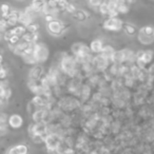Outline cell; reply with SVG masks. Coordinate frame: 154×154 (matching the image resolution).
<instances>
[{
  "mask_svg": "<svg viewBox=\"0 0 154 154\" xmlns=\"http://www.w3.org/2000/svg\"><path fill=\"white\" fill-rule=\"evenodd\" d=\"M7 154H17V153H16L15 147H14V148H12V149H10L9 151H7Z\"/></svg>",
  "mask_w": 154,
  "mask_h": 154,
  "instance_id": "cell-28",
  "label": "cell"
},
{
  "mask_svg": "<svg viewBox=\"0 0 154 154\" xmlns=\"http://www.w3.org/2000/svg\"><path fill=\"white\" fill-rule=\"evenodd\" d=\"M7 77V71L4 69H0V79H4Z\"/></svg>",
  "mask_w": 154,
  "mask_h": 154,
  "instance_id": "cell-26",
  "label": "cell"
},
{
  "mask_svg": "<svg viewBox=\"0 0 154 154\" xmlns=\"http://www.w3.org/2000/svg\"><path fill=\"white\" fill-rule=\"evenodd\" d=\"M0 10H1V14H2L3 18H7V16H9V14L11 13V9H10V7L7 4H2L1 5V7H0Z\"/></svg>",
  "mask_w": 154,
  "mask_h": 154,
  "instance_id": "cell-18",
  "label": "cell"
},
{
  "mask_svg": "<svg viewBox=\"0 0 154 154\" xmlns=\"http://www.w3.org/2000/svg\"><path fill=\"white\" fill-rule=\"evenodd\" d=\"M5 127V119H4V116H0V129H3Z\"/></svg>",
  "mask_w": 154,
  "mask_h": 154,
  "instance_id": "cell-27",
  "label": "cell"
},
{
  "mask_svg": "<svg viewBox=\"0 0 154 154\" xmlns=\"http://www.w3.org/2000/svg\"><path fill=\"white\" fill-rule=\"evenodd\" d=\"M138 39L144 45H149L154 40V28L153 27H144L139 30Z\"/></svg>",
  "mask_w": 154,
  "mask_h": 154,
  "instance_id": "cell-2",
  "label": "cell"
},
{
  "mask_svg": "<svg viewBox=\"0 0 154 154\" xmlns=\"http://www.w3.org/2000/svg\"><path fill=\"white\" fill-rule=\"evenodd\" d=\"M22 117L20 115H18V114H13L11 115L9 118V125L11 126L13 129H18V128H20L22 126Z\"/></svg>",
  "mask_w": 154,
  "mask_h": 154,
  "instance_id": "cell-8",
  "label": "cell"
},
{
  "mask_svg": "<svg viewBox=\"0 0 154 154\" xmlns=\"http://www.w3.org/2000/svg\"><path fill=\"white\" fill-rule=\"evenodd\" d=\"M7 28H9V25H7V19H5V18L1 19V20H0V32H5Z\"/></svg>",
  "mask_w": 154,
  "mask_h": 154,
  "instance_id": "cell-22",
  "label": "cell"
},
{
  "mask_svg": "<svg viewBox=\"0 0 154 154\" xmlns=\"http://www.w3.org/2000/svg\"><path fill=\"white\" fill-rule=\"evenodd\" d=\"M123 29L125 30L126 34H128L129 36H134L135 34H136V28L134 27L133 25H130V23H123Z\"/></svg>",
  "mask_w": 154,
  "mask_h": 154,
  "instance_id": "cell-12",
  "label": "cell"
},
{
  "mask_svg": "<svg viewBox=\"0 0 154 154\" xmlns=\"http://www.w3.org/2000/svg\"><path fill=\"white\" fill-rule=\"evenodd\" d=\"M2 60H3V58H2V56L0 55V65H1V62H2Z\"/></svg>",
  "mask_w": 154,
  "mask_h": 154,
  "instance_id": "cell-29",
  "label": "cell"
},
{
  "mask_svg": "<svg viewBox=\"0 0 154 154\" xmlns=\"http://www.w3.org/2000/svg\"><path fill=\"white\" fill-rule=\"evenodd\" d=\"M103 41L99 40V39H95V40L92 41L91 45H90V50H91V52H93V53L100 54L101 51H103Z\"/></svg>",
  "mask_w": 154,
  "mask_h": 154,
  "instance_id": "cell-9",
  "label": "cell"
},
{
  "mask_svg": "<svg viewBox=\"0 0 154 154\" xmlns=\"http://www.w3.org/2000/svg\"><path fill=\"white\" fill-rule=\"evenodd\" d=\"M34 57L36 59V62H43L47 60L49 56V50L45 47V43H34Z\"/></svg>",
  "mask_w": 154,
  "mask_h": 154,
  "instance_id": "cell-1",
  "label": "cell"
},
{
  "mask_svg": "<svg viewBox=\"0 0 154 154\" xmlns=\"http://www.w3.org/2000/svg\"><path fill=\"white\" fill-rule=\"evenodd\" d=\"M45 4V0H33L31 7H33L35 12H38V11H41V9H42Z\"/></svg>",
  "mask_w": 154,
  "mask_h": 154,
  "instance_id": "cell-13",
  "label": "cell"
},
{
  "mask_svg": "<svg viewBox=\"0 0 154 154\" xmlns=\"http://www.w3.org/2000/svg\"><path fill=\"white\" fill-rule=\"evenodd\" d=\"M76 18H77L78 20H85L86 19L85 13H83V12H77V14H76Z\"/></svg>",
  "mask_w": 154,
  "mask_h": 154,
  "instance_id": "cell-25",
  "label": "cell"
},
{
  "mask_svg": "<svg viewBox=\"0 0 154 154\" xmlns=\"http://www.w3.org/2000/svg\"><path fill=\"white\" fill-rule=\"evenodd\" d=\"M47 132V125L43 121H39L30 127V133L34 136H43V134Z\"/></svg>",
  "mask_w": 154,
  "mask_h": 154,
  "instance_id": "cell-5",
  "label": "cell"
},
{
  "mask_svg": "<svg viewBox=\"0 0 154 154\" xmlns=\"http://www.w3.org/2000/svg\"><path fill=\"white\" fill-rule=\"evenodd\" d=\"M65 30V25L58 20H55V19H54V20L48 22V31L54 36L61 35Z\"/></svg>",
  "mask_w": 154,
  "mask_h": 154,
  "instance_id": "cell-4",
  "label": "cell"
},
{
  "mask_svg": "<svg viewBox=\"0 0 154 154\" xmlns=\"http://www.w3.org/2000/svg\"><path fill=\"white\" fill-rule=\"evenodd\" d=\"M32 103L34 106H38V107H43L45 105V99L43 98L41 95H36L33 99H32Z\"/></svg>",
  "mask_w": 154,
  "mask_h": 154,
  "instance_id": "cell-15",
  "label": "cell"
},
{
  "mask_svg": "<svg viewBox=\"0 0 154 154\" xmlns=\"http://www.w3.org/2000/svg\"><path fill=\"white\" fill-rule=\"evenodd\" d=\"M123 21L121 19H118L117 17H110L109 19L103 22V28L108 31H113V32H117L121 31L123 29Z\"/></svg>",
  "mask_w": 154,
  "mask_h": 154,
  "instance_id": "cell-3",
  "label": "cell"
},
{
  "mask_svg": "<svg viewBox=\"0 0 154 154\" xmlns=\"http://www.w3.org/2000/svg\"><path fill=\"white\" fill-rule=\"evenodd\" d=\"M61 68L62 70L68 74H73L75 71V60H74L72 57H65L62 59V62H61Z\"/></svg>",
  "mask_w": 154,
  "mask_h": 154,
  "instance_id": "cell-7",
  "label": "cell"
},
{
  "mask_svg": "<svg viewBox=\"0 0 154 154\" xmlns=\"http://www.w3.org/2000/svg\"><path fill=\"white\" fill-rule=\"evenodd\" d=\"M109 7H108L107 2H103L99 5V12H100L103 15H108L109 14Z\"/></svg>",
  "mask_w": 154,
  "mask_h": 154,
  "instance_id": "cell-21",
  "label": "cell"
},
{
  "mask_svg": "<svg viewBox=\"0 0 154 154\" xmlns=\"http://www.w3.org/2000/svg\"><path fill=\"white\" fill-rule=\"evenodd\" d=\"M12 36H13V33H12L11 30H7V31L4 32V39L7 41H9L10 39H11Z\"/></svg>",
  "mask_w": 154,
  "mask_h": 154,
  "instance_id": "cell-23",
  "label": "cell"
},
{
  "mask_svg": "<svg viewBox=\"0 0 154 154\" xmlns=\"http://www.w3.org/2000/svg\"><path fill=\"white\" fill-rule=\"evenodd\" d=\"M11 31H12V33H13V35L22 37L23 34L27 32V29H25V25H18V27H15L14 29H12Z\"/></svg>",
  "mask_w": 154,
  "mask_h": 154,
  "instance_id": "cell-14",
  "label": "cell"
},
{
  "mask_svg": "<svg viewBox=\"0 0 154 154\" xmlns=\"http://www.w3.org/2000/svg\"><path fill=\"white\" fill-rule=\"evenodd\" d=\"M65 10H67L68 12H70V13H75V12H76V7H74L73 4H70V3H68V4H67Z\"/></svg>",
  "mask_w": 154,
  "mask_h": 154,
  "instance_id": "cell-24",
  "label": "cell"
},
{
  "mask_svg": "<svg viewBox=\"0 0 154 154\" xmlns=\"http://www.w3.org/2000/svg\"><path fill=\"white\" fill-rule=\"evenodd\" d=\"M45 145H47L48 149L54 151V150L58 149L59 144H60V138H59L57 135H52V134H50V135H48L45 138Z\"/></svg>",
  "mask_w": 154,
  "mask_h": 154,
  "instance_id": "cell-6",
  "label": "cell"
},
{
  "mask_svg": "<svg viewBox=\"0 0 154 154\" xmlns=\"http://www.w3.org/2000/svg\"><path fill=\"white\" fill-rule=\"evenodd\" d=\"M15 150H16V153H17V154H28V152H29L28 147H27V146H25V145L16 146Z\"/></svg>",
  "mask_w": 154,
  "mask_h": 154,
  "instance_id": "cell-17",
  "label": "cell"
},
{
  "mask_svg": "<svg viewBox=\"0 0 154 154\" xmlns=\"http://www.w3.org/2000/svg\"><path fill=\"white\" fill-rule=\"evenodd\" d=\"M114 52L115 51H114V49L111 45H105V47L103 48V51H101L100 55L103 56V57H105L106 59H112Z\"/></svg>",
  "mask_w": 154,
  "mask_h": 154,
  "instance_id": "cell-10",
  "label": "cell"
},
{
  "mask_svg": "<svg viewBox=\"0 0 154 154\" xmlns=\"http://www.w3.org/2000/svg\"><path fill=\"white\" fill-rule=\"evenodd\" d=\"M42 75V69L40 67H35L31 71V77L33 79H38L40 78V76Z\"/></svg>",
  "mask_w": 154,
  "mask_h": 154,
  "instance_id": "cell-16",
  "label": "cell"
},
{
  "mask_svg": "<svg viewBox=\"0 0 154 154\" xmlns=\"http://www.w3.org/2000/svg\"><path fill=\"white\" fill-rule=\"evenodd\" d=\"M38 28H39V27H38V25L32 22L31 25H27V27H25V29H27V32H29V33H37Z\"/></svg>",
  "mask_w": 154,
  "mask_h": 154,
  "instance_id": "cell-20",
  "label": "cell"
},
{
  "mask_svg": "<svg viewBox=\"0 0 154 154\" xmlns=\"http://www.w3.org/2000/svg\"><path fill=\"white\" fill-rule=\"evenodd\" d=\"M45 115H47L45 111L39 110V111L37 112H34L32 117H33V121H35V123H39V121H43V118L45 117Z\"/></svg>",
  "mask_w": 154,
  "mask_h": 154,
  "instance_id": "cell-11",
  "label": "cell"
},
{
  "mask_svg": "<svg viewBox=\"0 0 154 154\" xmlns=\"http://www.w3.org/2000/svg\"><path fill=\"white\" fill-rule=\"evenodd\" d=\"M117 11L119 14H126L129 12V7H128V3H123V4H118L117 7Z\"/></svg>",
  "mask_w": 154,
  "mask_h": 154,
  "instance_id": "cell-19",
  "label": "cell"
}]
</instances>
